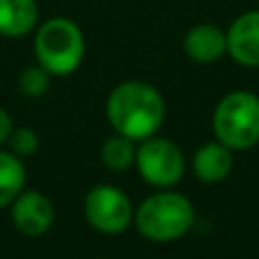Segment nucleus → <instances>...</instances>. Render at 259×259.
<instances>
[{
	"instance_id": "nucleus-1",
	"label": "nucleus",
	"mask_w": 259,
	"mask_h": 259,
	"mask_svg": "<svg viewBox=\"0 0 259 259\" xmlns=\"http://www.w3.org/2000/svg\"><path fill=\"white\" fill-rule=\"evenodd\" d=\"M107 118L118 134L143 141L164 121V98L146 82H123L107 98Z\"/></svg>"
},
{
	"instance_id": "nucleus-2",
	"label": "nucleus",
	"mask_w": 259,
	"mask_h": 259,
	"mask_svg": "<svg viewBox=\"0 0 259 259\" xmlns=\"http://www.w3.org/2000/svg\"><path fill=\"white\" fill-rule=\"evenodd\" d=\"M193 205L187 196L175 191H159L148 196L134 211L137 230L157 243L184 237L193 225Z\"/></svg>"
},
{
	"instance_id": "nucleus-3",
	"label": "nucleus",
	"mask_w": 259,
	"mask_h": 259,
	"mask_svg": "<svg viewBox=\"0 0 259 259\" xmlns=\"http://www.w3.org/2000/svg\"><path fill=\"white\" fill-rule=\"evenodd\" d=\"M34 53L50 75H68L84 57V36L71 18H50L36 30Z\"/></svg>"
},
{
	"instance_id": "nucleus-4",
	"label": "nucleus",
	"mask_w": 259,
	"mask_h": 259,
	"mask_svg": "<svg viewBox=\"0 0 259 259\" xmlns=\"http://www.w3.org/2000/svg\"><path fill=\"white\" fill-rule=\"evenodd\" d=\"M214 132L230 150H248L259 141V98L250 91H232L214 112Z\"/></svg>"
},
{
	"instance_id": "nucleus-5",
	"label": "nucleus",
	"mask_w": 259,
	"mask_h": 259,
	"mask_svg": "<svg viewBox=\"0 0 259 259\" xmlns=\"http://www.w3.org/2000/svg\"><path fill=\"white\" fill-rule=\"evenodd\" d=\"M137 164L141 178L152 187H173L184 173V155L168 139L148 137L137 148Z\"/></svg>"
},
{
	"instance_id": "nucleus-6",
	"label": "nucleus",
	"mask_w": 259,
	"mask_h": 259,
	"mask_svg": "<svg viewBox=\"0 0 259 259\" xmlns=\"http://www.w3.org/2000/svg\"><path fill=\"white\" fill-rule=\"evenodd\" d=\"M84 216L98 232L118 234L132 223V202L121 189L112 184H98L84 198Z\"/></svg>"
},
{
	"instance_id": "nucleus-7",
	"label": "nucleus",
	"mask_w": 259,
	"mask_h": 259,
	"mask_svg": "<svg viewBox=\"0 0 259 259\" xmlns=\"http://www.w3.org/2000/svg\"><path fill=\"white\" fill-rule=\"evenodd\" d=\"M9 207L14 228L25 237H39L55 221L53 202L39 191H21Z\"/></svg>"
},
{
	"instance_id": "nucleus-8",
	"label": "nucleus",
	"mask_w": 259,
	"mask_h": 259,
	"mask_svg": "<svg viewBox=\"0 0 259 259\" xmlns=\"http://www.w3.org/2000/svg\"><path fill=\"white\" fill-rule=\"evenodd\" d=\"M228 53L241 66H259V9L241 14L230 25Z\"/></svg>"
},
{
	"instance_id": "nucleus-9",
	"label": "nucleus",
	"mask_w": 259,
	"mask_h": 259,
	"mask_svg": "<svg viewBox=\"0 0 259 259\" xmlns=\"http://www.w3.org/2000/svg\"><path fill=\"white\" fill-rule=\"evenodd\" d=\"M184 53L198 64H214L228 53V34L219 25L200 23L184 36Z\"/></svg>"
},
{
	"instance_id": "nucleus-10",
	"label": "nucleus",
	"mask_w": 259,
	"mask_h": 259,
	"mask_svg": "<svg viewBox=\"0 0 259 259\" xmlns=\"http://www.w3.org/2000/svg\"><path fill=\"white\" fill-rule=\"evenodd\" d=\"M232 170V152L225 143H202L193 155V173L202 182H221Z\"/></svg>"
},
{
	"instance_id": "nucleus-11",
	"label": "nucleus",
	"mask_w": 259,
	"mask_h": 259,
	"mask_svg": "<svg viewBox=\"0 0 259 259\" xmlns=\"http://www.w3.org/2000/svg\"><path fill=\"white\" fill-rule=\"evenodd\" d=\"M39 7L36 0H0V34L23 36L34 30Z\"/></svg>"
},
{
	"instance_id": "nucleus-12",
	"label": "nucleus",
	"mask_w": 259,
	"mask_h": 259,
	"mask_svg": "<svg viewBox=\"0 0 259 259\" xmlns=\"http://www.w3.org/2000/svg\"><path fill=\"white\" fill-rule=\"evenodd\" d=\"M25 187V168L12 150H0V209L9 207Z\"/></svg>"
},
{
	"instance_id": "nucleus-13",
	"label": "nucleus",
	"mask_w": 259,
	"mask_h": 259,
	"mask_svg": "<svg viewBox=\"0 0 259 259\" xmlns=\"http://www.w3.org/2000/svg\"><path fill=\"white\" fill-rule=\"evenodd\" d=\"M100 159L114 173H123L137 159V148H134V141L130 137H123V134H114L107 141L103 143V150H100Z\"/></svg>"
},
{
	"instance_id": "nucleus-14",
	"label": "nucleus",
	"mask_w": 259,
	"mask_h": 259,
	"mask_svg": "<svg viewBox=\"0 0 259 259\" xmlns=\"http://www.w3.org/2000/svg\"><path fill=\"white\" fill-rule=\"evenodd\" d=\"M48 87H50V73L41 64L25 68L21 73V77H18V89L27 98H41L48 91Z\"/></svg>"
},
{
	"instance_id": "nucleus-15",
	"label": "nucleus",
	"mask_w": 259,
	"mask_h": 259,
	"mask_svg": "<svg viewBox=\"0 0 259 259\" xmlns=\"http://www.w3.org/2000/svg\"><path fill=\"white\" fill-rule=\"evenodd\" d=\"M7 143H9V150L16 157H30L39 150V137L30 127H16V130L12 127Z\"/></svg>"
},
{
	"instance_id": "nucleus-16",
	"label": "nucleus",
	"mask_w": 259,
	"mask_h": 259,
	"mask_svg": "<svg viewBox=\"0 0 259 259\" xmlns=\"http://www.w3.org/2000/svg\"><path fill=\"white\" fill-rule=\"evenodd\" d=\"M9 132H12V118H9V114L5 112L3 107H0V143L7 141Z\"/></svg>"
}]
</instances>
